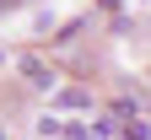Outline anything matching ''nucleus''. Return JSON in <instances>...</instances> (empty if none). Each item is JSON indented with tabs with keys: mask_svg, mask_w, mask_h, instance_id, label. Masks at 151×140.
Segmentation results:
<instances>
[{
	"mask_svg": "<svg viewBox=\"0 0 151 140\" xmlns=\"http://www.w3.org/2000/svg\"><path fill=\"white\" fill-rule=\"evenodd\" d=\"M22 75H27V86H38V92H54V86H60L54 65H43L38 54H27V59H22Z\"/></svg>",
	"mask_w": 151,
	"mask_h": 140,
	"instance_id": "1",
	"label": "nucleus"
},
{
	"mask_svg": "<svg viewBox=\"0 0 151 140\" xmlns=\"http://www.w3.org/2000/svg\"><path fill=\"white\" fill-rule=\"evenodd\" d=\"M54 108H65V113H76V108H92V97H86L81 86H65L60 97H54Z\"/></svg>",
	"mask_w": 151,
	"mask_h": 140,
	"instance_id": "2",
	"label": "nucleus"
},
{
	"mask_svg": "<svg viewBox=\"0 0 151 140\" xmlns=\"http://www.w3.org/2000/svg\"><path fill=\"white\" fill-rule=\"evenodd\" d=\"M119 135H124V140H151V124H146V118H124Z\"/></svg>",
	"mask_w": 151,
	"mask_h": 140,
	"instance_id": "3",
	"label": "nucleus"
}]
</instances>
